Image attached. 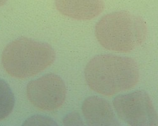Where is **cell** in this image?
I'll return each instance as SVG.
<instances>
[{
	"mask_svg": "<svg viewBox=\"0 0 158 126\" xmlns=\"http://www.w3.org/2000/svg\"><path fill=\"white\" fill-rule=\"evenodd\" d=\"M118 117L134 126L158 125V115L149 95L137 90L116 96L113 102Z\"/></svg>",
	"mask_w": 158,
	"mask_h": 126,
	"instance_id": "cell-4",
	"label": "cell"
},
{
	"mask_svg": "<svg viewBox=\"0 0 158 126\" xmlns=\"http://www.w3.org/2000/svg\"><path fill=\"white\" fill-rule=\"evenodd\" d=\"M5 3V0H0V6H2Z\"/></svg>",
	"mask_w": 158,
	"mask_h": 126,
	"instance_id": "cell-11",
	"label": "cell"
},
{
	"mask_svg": "<svg viewBox=\"0 0 158 126\" xmlns=\"http://www.w3.org/2000/svg\"><path fill=\"white\" fill-rule=\"evenodd\" d=\"M95 35L104 48L128 53L146 41L148 28L140 17L120 11L103 16L96 25Z\"/></svg>",
	"mask_w": 158,
	"mask_h": 126,
	"instance_id": "cell-2",
	"label": "cell"
},
{
	"mask_svg": "<svg viewBox=\"0 0 158 126\" xmlns=\"http://www.w3.org/2000/svg\"><path fill=\"white\" fill-rule=\"evenodd\" d=\"M84 74L90 89L104 96L130 90L139 80L138 66L134 59L113 54H100L92 58Z\"/></svg>",
	"mask_w": 158,
	"mask_h": 126,
	"instance_id": "cell-1",
	"label": "cell"
},
{
	"mask_svg": "<svg viewBox=\"0 0 158 126\" xmlns=\"http://www.w3.org/2000/svg\"><path fill=\"white\" fill-rule=\"evenodd\" d=\"M24 125H56V123L51 118L43 116H34L26 120Z\"/></svg>",
	"mask_w": 158,
	"mask_h": 126,
	"instance_id": "cell-9",
	"label": "cell"
},
{
	"mask_svg": "<svg viewBox=\"0 0 158 126\" xmlns=\"http://www.w3.org/2000/svg\"><path fill=\"white\" fill-rule=\"evenodd\" d=\"M15 96L10 86L0 79V120L6 118L14 108Z\"/></svg>",
	"mask_w": 158,
	"mask_h": 126,
	"instance_id": "cell-8",
	"label": "cell"
},
{
	"mask_svg": "<svg viewBox=\"0 0 158 126\" xmlns=\"http://www.w3.org/2000/svg\"><path fill=\"white\" fill-rule=\"evenodd\" d=\"M55 58V52L50 45L22 37L5 47L2 62L9 75L23 79L45 70L54 62Z\"/></svg>",
	"mask_w": 158,
	"mask_h": 126,
	"instance_id": "cell-3",
	"label": "cell"
},
{
	"mask_svg": "<svg viewBox=\"0 0 158 126\" xmlns=\"http://www.w3.org/2000/svg\"><path fill=\"white\" fill-rule=\"evenodd\" d=\"M82 112L87 124L89 125H118L113 107L101 97L93 96L85 99Z\"/></svg>",
	"mask_w": 158,
	"mask_h": 126,
	"instance_id": "cell-6",
	"label": "cell"
},
{
	"mask_svg": "<svg viewBox=\"0 0 158 126\" xmlns=\"http://www.w3.org/2000/svg\"><path fill=\"white\" fill-rule=\"evenodd\" d=\"M63 124L65 125H82L83 121L78 113L72 112L64 118Z\"/></svg>",
	"mask_w": 158,
	"mask_h": 126,
	"instance_id": "cell-10",
	"label": "cell"
},
{
	"mask_svg": "<svg viewBox=\"0 0 158 126\" xmlns=\"http://www.w3.org/2000/svg\"><path fill=\"white\" fill-rule=\"evenodd\" d=\"M56 5L62 15L78 20L93 19L104 8L102 0H56Z\"/></svg>",
	"mask_w": 158,
	"mask_h": 126,
	"instance_id": "cell-7",
	"label": "cell"
},
{
	"mask_svg": "<svg viewBox=\"0 0 158 126\" xmlns=\"http://www.w3.org/2000/svg\"><path fill=\"white\" fill-rule=\"evenodd\" d=\"M29 102L38 109L53 111L60 108L67 96V88L59 76L51 73L34 80L27 86Z\"/></svg>",
	"mask_w": 158,
	"mask_h": 126,
	"instance_id": "cell-5",
	"label": "cell"
}]
</instances>
